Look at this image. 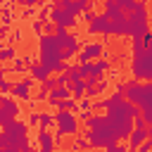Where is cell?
<instances>
[{
    "label": "cell",
    "mask_w": 152,
    "mask_h": 152,
    "mask_svg": "<svg viewBox=\"0 0 152 152\" xmlns=\"http://www.w3.org/2000/svg\"><path fill=\"white\" fill-rule=\"evenodd\" d=\"M0 147L5 152H28L31 150V142H28V121H21L17 116L7 126H2Z\"/></svg>",
    "instance_id": "6da1fadb"
},
{
    "label": "cell",
    "mask_w": 152,
    "mask_h": 152,
    "mask_svg": "<svg viewBox=\"0 0 152 152\" xmlns=\"http://www.w3.org/2000/svg\"><path fill=\"white\" fill-rule=\"evenodd\" d=\"M150 33V14H147V0H138L133 10L128 12V33L131 38H145Z\"/></svg>",
    "instance_id": "7a4b0ae2"
},
{
    "label": "cell",
    "mask_w": 152,
    "mask_h": 152,
    "mask_svg": "<svg viewBox=\"0 0 152 152\" xmlns=\"http://www.w3.org/2000/svg\"><path fill=\"white\" fill-rule=\"evenodd\" d=\"M133 76L140 78V81H152V45H145L138 55H133Z\"/></svg>",
    "instance_id": "3957f363"
},
{
    "label": "cell",
    "mask_w": 152,
    "mask_h": 152,
    "mask_svg": "<svg viewBox=\"0 0 152 152\" xmlns=\"http://www.w3.org/2000/svg\"><path fill=\"white\" fill-rule=\"evenodd\" d=\"M78 112H74V109H57V133L59 135H76L81 128H78V119L81 116H76Z\"/></svg>",
    "instance_id": "277c9868"
},
{
    "label": "cell",
    "mask_w": 152,
    "mask_h": 152,
    "mask_svg": "<svg viewBox=\"0 0 152 152\" xmlns=\"http://www.w3.org/2000/svg\"><path fill=\"white\" fill-rule=\"evenodd\" d=\"M14 95L12 93H7V95H2V109H0V126H7L10 121H14L19 114H21V109H19V104L12 100Z\"/></svg>",
    "instance_id": "5b68a950"
},
{
    "label": "cell",
    "mask_w": 152,
    "mask_h": 152,
    "mask_svg": "<svg viewBox=\"0 0 152 152\" xmlns=\"http://www.w3.org/2000/svg\"><path fill=\"white\" fill-rule=\"evenodd\" d=\"M104 55V40H90V43H86L83 48H81V52H78V62L83 64V62H95V59H100Z\"/></svg>",
    "instance_id": "8992f818"
},
{
    "label": "cell",
    "mask_w": 152,
    "mask_h": 152,
    "mask_svg": "<svg viewBox=\"0 0 152 152\" xmlns=\"http://www.w3.org/2000/svg\"><path fill=\"white\" fill-rule=\"evenodd\" d=\"M50 21H55V26H64V28H74L76 24H78V19L74 17V14H69L64 7H59V5H55L52 10H50Z\"/></svg>",
    "instance_id": "52a82bcc"
},
{
    "label": "cell",
    "mask_w": 152,
    "mask_h": 152,
    "mask_svg": "<svg viewBox=\"0 0 152 152\" xmlns=\"http://www.w3.org/2000/svg\"><path fill=\"white\" fill-rule=\"evenodd\" d=\"M33 81H36L33 76L17 81V83L12 86V95H14L19 102H31V100H33Z\"/></svg>",
    "instance_id": "ba28073f"
},
{
    "label": "cell",
    "mask_w": 152,
    "mask_h": 152,
    "mask_svg": "<svg viewBox=\"0 0 152 152\" xmlns=\"http://www.w3.org/2000/svg\"><path fill=\"white\" fill-rule=\"evenodd\" d=\"M88 36H109V17L102 14H93V19L88 21Z\"/></svg>",
    "instance_id": "9c48e42d"
},
{
    "label": "cell",
    "mask_w": 152,
    "mask_h": 152,
    "mask_svg": "<svg viewBox=\"0 0 152 152\" xmlns=\"http://www.w3.org/2000/svg\"><path fill=\"white\" fill-rule=\"evenodd\" d=\"M147 138H150V128H147V126H135V128L131 131V135H128V142H126V145H128V150H138Z\"/></svg>",
    "instance_id": "30bf717a"
},
{
    "label": "cell",
    "mask_w": 152,
    "mask_h": 152,
    "mask_svg": "<svg viewBox=\"0 0 152 152\" xmlns=\"http://www.w3.org/2000/svg\"><path fill=\"white\" fill-rule=\"evenodd\" d=\"M55 145H59V138H52V133L48 128H38V147L43 152H52Z\"/></svg>",
    "instance_id": "8fae6325"
},
{
    "label": "cell",
    "mask_w": 152,
    "mask_h": 152,
    "mask_svg": "<svg viewBox=\"0 0 152 152\" xmlns=\"http://www.w3.org/2000/svg\"><path fill=\"white\" fill-rule=\"evenodd\" d=\"M50 74H52V71H50L43 62H36V64H31V66H28V76H33L38 83H40V81H45Z\"/></svg>",
    "instance_id": "7c38bea8"
},
{
    "label": "cell",
    "mask_w": 152,
    "mask_h": 152,
    "mask_svg": "<svg viewBox=\"0 0 152 152\" xmlns=\"http://www.w3.org/2000/svg\"><path fill=\"white\" fill-rule=\"evenodd\" d=\"M107 88H109L107 78H100V81H93V83H88V88H86V95L95 100V97H97V95H102Z\"/></svg>",
    "instance_id": "4fadbf2b"
},
{
    "label": "cell",
    "mask_w": 152,
    "mask_h": 152,
    "mask_svg": "<svg viewBox=\"0 0 152 152\" xmlns=\"http://www.w3.org/2000/svg\"><path fill=\"white\" fill-rule=\"evenodd\" d=\"M86 88H88V81H86V78H74V81H69V90H71V95H74L76 100L86 97Z\"/></svg>",
    "instance_id": "5bb4252c"
},
{
    "label": "cell",
    "mask_w": 152,
    "mask_h": 152,
    "mask_svg": "<svg viewBox=\"0 0 152 152\" xmlns=\"http://www.w3.org/2000/svg\"><path fill=\"white\" fill-rule=\"evenodd\" d=\"M14 57H17V50H14L12 45H5V48L0 50V62H2V64H7V62H12Z\"/></svg>",
    "instance_id": "9a60e30c"
},
{
    "label": "cell",
    "mask_w": 152,
    "mask_h": 152,
    "mask_svg": "<svg viewBox=\"0 0 152 152\" xmlns=\"http://www.w3.org/2000/svg\"><path fill=\"white\" fill-rule=\"evenodd\" d=\"M26 69H28V62L14 57V59H12V66H10V74H21V71H26Z\"/></svg>",
    "instance_id": "2e32d148"
},
{
    "label": "cell",
    "mask_w": 152,
    "mask_h": 152,
    "mask_svg": "<svg viewBox=\"0 0 152 152\" xmlns=\"http://www.w3.org/2000/svg\"><path fill=\"white\" fill-rule=\"evenodd\" d=\"M52 124H57V116L50 114V112H40V124H38V128H50Z\"/></svg>",
    "instance_id": "e0dca14e"
},
{
    "label": "cell",
    "mask_w": 152,
    "mask_h": 152,
    "mask_svg": "<svg viewBox=\"0 0 152 152\" xmlns=\"http://www.w3.org/2000/svg\"><path fill=\"white\" fill-rule=\"evenodd\" d=\"M78 64H81V62H78ZM93 71H95V62H83V64H81V76H83V78H90Z\"/></svg>",
    "instance_id": "ac0fdd59"
},
{
    "label": "cell",
    "mask_w": 152,
    "mask_h": 152,
    "mask_svg": "<svg viewBox=\"0 0 152 152\" xmlns=\"http://www.w3.org/2000/svg\"><path fill=\"white\" fill-rule=\"evenodd\" d=\"M12 86H14V83H12L7 76H2V74H0V93H2V95L12 93Z\"/></svg>",
    "instance_id": "d6986e66"
},
{
    "label": "cell",
    "mask_w": 152,
    "mask_h": 152,
    "mask_svg": "<svg viewBox=\"0 0 152 152\" xmlns=\"http://www.w3.org/2000/svg\"><path fill=\"white\" fill-rule=\"evenodd\" d=\"M2 24H5V26H10V24H12V12H10V2H5V7H2Z\"/></svg>",
    "instance_id": "ffe728a7"
},
{
    "label": "cell",
    "mask_w": 152,
    "mask_h": 152,
    "mask_svg": "<svg viewBox=\"0 0 152 152\" xmlns=\"http://www.w3.org/2000/svg\"><path fill=\"white\" fill-rule=\"evenodd\" d=\"M31 28H33V33L40 38V36L45 33V21H40V19H38V21H33V24H31Z\"/></svg>",
    "instance_id": "44dd1931"
},
{
    "label": "cell",
    "mask_w": 152,
    "mask_h": 152,
    "mask_svg": "<svg viewBox=\"0 0 152 152\" xmlns=\"http://www.w3.org/2000/svg\"><path fill=\"white\" fill-rule=\"evenodd\" d=\"M40 124V112H31L28 114V126H38Z\"/></svg>",
    "instance_id": "7402d4cb"
},
{
    "label": "cell",
    "mask_w": 152,
    "mask_h": 152,
    "mask_svg": "<svg viewBox=\"0 0 152 152\" xmlns=\"http://www.w3.org/2000/svg\"><path fill=\"white\" fill-rule=\"evenodd\" d=\"M69 81H71V78H69V71H62V74L57 76V83H59V86H69Z\"/></svg>",
    "instance_id": "603a6c76"
},
{
    "label": "cell",
    "mask_w": 152,
    "mask_h": 152,
    "mask_svg": "<svg viewBox=\"0 0 152 152\" xmlns=\"http://www.w3.org/2000/svg\"><path fill=\"white\" fill-rule=\"evenodd\" d=\"M17 5H21V7H36V5H43L40 0H17Z\"/></svg>",
    "instance_id": "cb8c5ba5"
},
{
    "label": "cell",
    "mask_w": 152,
    "mask_h": 152,
    "mask_svg": "<svg viewBox=\"0 0 152 152\" xmlns=\"http://www.w3.org/2000/svg\"><path fill=\"white\" fill-rule=\"evenodd\" d=\"M138 150H142V152H147V150H152V138H147V140H145V142H142V145H140Z\"/></svg>",
    "instance_id": "d4e9b609"
},
{
    "label": "cell",
    "mask_w": 152,
    "mask_h": 152,
    "mask_svg": "<svg viewBox=\"0 0 152 152\" xmlns=\"http://www.w3.org/2000/svg\"><path fill=\"white\" fill-rule=\"evenodd\" d=\"M21 36H24V33H21V31L17 28V31L12 33V38H7V40H12V43H17V40H21Z\"/></svg>",
    "instance_id": "484cf974"
},
{
    "label": "cell",
    "mask_w": 152,
    "mask_h": 152,
    "mask_svg": "<svg viewBox=\"0 0 152 152\" xmlns=\"http://www.w3.org/2000/svg\"><path fill=\"white\" fill-rule=\"evenodd\" d=\"M7 33H10V26H5V24H2V28H0V36H2V38H7Z\"/></svg>",
    "instance_id": "4316f807"
},
{
    "label": "cell",
    "mask_w": 152,
    "mask_h": 152,
    "mask_svg": "<svg viewBox=\"0 0 152 152\" xmlns=\"http://www.w3.org/2000/svg\"><path fill=\"white\" fill-rule=\"evenodd\" d=\"M24 59H26V62H28V66H31V64H36V57H33V55H26V57H24Z\"/></svg>",
    "instance_id": "83f0119b"
},
{
    "label": "cell",
    "mask_w": 152,
    "mask_h": 152,
    "mask_svg": "<svg viewBox=\"0 0 152 152\" xmlns=\"http://www.w3.org/2000/svg\"><path fill=\"white\" fill-rule=\"evenodd\" d=\"M150 138H152V133H150Z\"/></svg>",
    "instance_id": "f1b7e54d"
}]
</instances>
